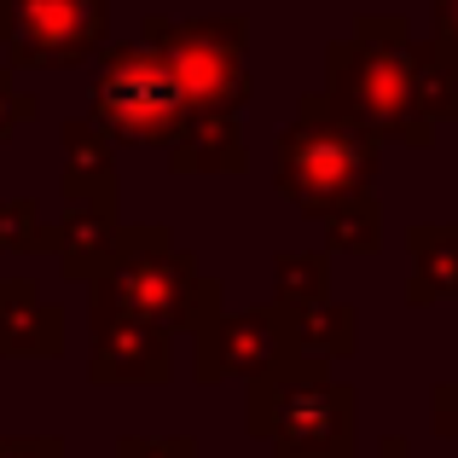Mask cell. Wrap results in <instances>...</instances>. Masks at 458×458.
Listing matches in <instances>:
<instances>
[{"label": "cell", "mask_w": 458, "mask_h": 458, "mask_svg": "<svg viewBox=\"0 0 458 458\" xmlns=\"http://www.w3.org/2000/svg\"><path fill=\"white\" fill-rule=\"evenodd\" d=\"M64 319L35 296L30 279H0V354H53Z\"/></svg>", "instance_id": "obj_13"}, {"label": "cell", "mask_w": 458, "mask_h": 458, "mask_svg": "<svg viewBox=\"0 0 458 458\" xmlns=\"http://www.w3.org/2000/svg\"><path fill=\"white\" fill-rule=\"evenodd\" d=\"M325 99L377 140L436 146L458 111V58L441 41H412L401 18H360L348 41L325 47Z\"/></svg>", "instance_id": "obj_1"}, {"label": "cell", "mask_w": 458, "mask_h": 458, "mask_svg": "<svg viewBox=\"0 0 458 458\" xmlns=\"http://www.w3.org/2000/svg\"><path fill=\"white\" fill-rule=\"evenodd\" d=\"M377 157H383V140L366 123H354L348 111H336L319 88V93H302L291 128L273 146V186L302 215L319 221L331 203L354 198V191H371Z\"/></svg>", "instance_id": "obj_4"}, {"label": "cell", "mask_w": 458, "mask_h": 458, "mask_svg": "<svg viewBox=\"0 0 458 458\" xmlns=\"http://www.w3.org/2000/svg\"><path fill=\"white\" fill-rule=\"evenodd\" d=\"M168 163L180 174H244L250 151H244L238 116H186L180 140L168 146Z\"/></svg>", "instance_id": "obj_11"}, {"label": "cell", "mask_w": 458, "mask_h": 458, "mask_svg": "<svg viewBox=\"0 0 458 458\" xmlns=\"http://www.w3.org/2000/svg\"><path fill=\"white\" fill-rule=\"evenodd\" d=\"M93 313H123L198 336L221 313V279L198 273V261L174 250L163 226H128L116 238L111 267L93 279Z\"/></svg>", "instance_id": "obj_3"}, {"label": "cell", "mask_w": 458, "mask_h": 458, "mask_svg": "<svg viewBox=\"0 0 458 458\" xmlns=\"http://www.w3.org/2000/svg\"><path fill=\"white\" fill-rule=\"evenodd\" d=\"M116 238H123L116 209H93V203H70L64 221L53 226V250L70 279H99L116 256Z\"/></svg>", "instance_id": "obj_12"}, {"label": "cell", "mask_w": 458, "mask_h": 458, "mask_svg": "<svg viewBox=\"0 0 458 458\" xmlns=\"http://www.w3.org/2000/svg\"><path fill=\"white\" fill-rule=\"evenodd\" d=\"M116 458H198V441L191 436H128L123 447H116Z\"/></svg>", "instance_id": "obj_19"}, {"label": "cell", "mask_w": 458, "mask_h": 458, "mask_svg": "<svg viewBox=\"0 0 458 458\" xmlns=\"http://www.w3.org/2000/svg\"><path fill=\"white\" fill-rule=\"evenodd\" d=\"M116 140L99 123H70L64 128V198L70 203H93V209H116V163H111Z\"/></svg>", "instance_id": "obj_10"}, {"label": "cell", "mask_w": 458, "mask_h": 458, "mask_svg": "<svg viewBox=\"0 0 458 458\" xmlns=\"http://www.w3.org/2000/svg\"><path fill=\"white\" fill-rule=\"evenodd\" d=\"M0 458H64V447H58V441L23 436V441H0Z\"/></svg>", "instance_id": "obj_22"}, {"label": "cell", "mask_w": 458, "mask_h": 458, "mask_svg": "<svg viewBox=\"0 0 458 458\" xmlns=\"http://www.w3.org/2000/svg\"><path fill=\"white\" fill-rule=\"evenodd\" d=\"M93 383H168V331L123 313H93Z\"/></svg>", "instance_id": "obj_9"}, {"label": "cell", "mask_w": 458, "mask_h": 458, "mask_svg": "<svg viewBox=\"0 0 458 458\" xmlns=\"http://www.w3.org/2000/svg\"><path fill=\"white\" fill-rule=\"evenodd\" d=\"M429 424H436L441 441H453V447H458V377L429 389Z\"/></svg>", "instance_id": "obj_21"}, {"label": "cell", "mask_w": 458, "mask_h": 458, "mask_svg": "<svg viewBox=\"0 0 458 458\" xmlns=\"http://www.w3.org/2000/svg\"><path fill=\"white\" fill-rule=\"evenodd\" d=\"M244 18H146V47L163 53L191 116H238L250 105Z\"/></svg>", "instance_id": "obj_6"}, {"label": "cell", "mask_w": 458, "mask_h": 458, "mask_svg": "<svg viewBox=\"0 0 458 458\" xmlns=\"http://www.w3.org/2000/svg\"><path fill=\"white\" fill-rule=\"evenodd\" d=\"M88 105H93V123L116 146H163V151L180 140V128L191 116L174 70L163 64L157 47H111L99 58Z\"/></svg>", "instance_id": "obj_5"}, {"label": "cell", "mask_w": 458, "mask_h": 458, "mask_svg": "<svg viewBox=\"0 0 458 458\" xmlns=\"http://www.w3.org/2000/svg\"><path fill=\"white\" fill-rule=\"evenodd\" d=\"M105 0H0V47L23 70H70L105 47Z\"/></svg>", "instance_id": "obj_7"}, {"label": "cell", "mask_w": 458, "mask_h": 458, "mask_svg": "<svg viewBox=\"0 0 458 458\" xmlns=\"http://www.w3.org/2000/svg\"><path fill=\"white\" fill-rule=\"evenodd\" d=\"M412 279H406V302H458V226H412Z\"/></svg>", "instance_id": "obj_14"}, {"label": "cell", "mask_w": 458, "mask_h": 458, "mask_svg": "<svg viewBox=\"0 0 458 458\" xmlns=\"http://www.w3.org/2000/svg\"><path fill=\"white\" fill-rule=\"evenodd\" d=\"M35 111H41V99H35V93H23V88H12V76L0 70V140H6L12 128H23Z\"/></svg>", "instance_id": "obj_20"}, {"label": "cell", "mask_w": 458, "mask_h": 458, "mask_svg": "<svg viewBox=\"0 0 458 458\" xmlns=\"http://www.w3.org/2000/svg\"><path fill=\"white\" fill-rule=\"evenodd\" d=\"M319 226H325V250L331 256H377L383 250V209L371 191H354V198L331 203L319 215Z\"/></svg>", "instance_id": "obj_16"}, {"label": "cell", "mask_w": 458, "mask_h": 458, "mask_svg": "<svg viewBox=\"0 0 458 458\" xmlns=\"http://www.w3.org/2000/svg\"><path fill=\"white\" fill-rule=\"evenodd\" d=\"M366 458H418V453H412V441H401V436H383V441H377V447H371Z\"/></svg>", "instance_id": "obj_24"}, {"label": "cell", "mask_w": 458, "mask_h": 458, "mask_svg": "<svg viewBox=\"0 0 458 458\" xmlns=\"http://www.w3.org/2000/svg\"><path fill=\"white\" fill-rule=\"evenodd\" d=\"M284 331H291L296 354H313V360H348L360 348V325H354V313H348L343 302L291 308V313H284Z\"/></svg>", "instance_id": "obj_15"}, {"label": "cell", "mask_w": 458, "mask_h": 458, "mask_svg": "<svg viewBox=\"0 0 458 458\" xmlns=\"http://www.w3.org/2000/svg\"><path fill=\"white\" fill-rule=\"evenodd\" d=\"M198 383H226V377H261L291 354V331H284L279 308H244V313H215L198 336Z\"/></svg>", "instance_id": "obj_8"}, {"label": "cell", "mask_w": 458, "mask_h": 458, "mask_svg": "<svg viewBox=\"0 0 458 458\" xmlns=\"http://www.w3.org/2000/svg\"><path fill=\"white\" fill-rule=\"evenodd\" d=\"M6 250H53V226L41 221V203L35 198H0V256Z\"/></svg>", "instance_id": "obj_18"}, {"label": "cell", "mask_w": 458, "mask_h": 458, "mask_svg": "<svg viewBox=\"0 0 458 458\" xmlns=\"http://www.w3.org/2000/svg\"><path fill=\"white\" fill-rule=\"evenodd\" d=\"M331 302V250H279L273 256V308Z\"/></svg>", "instance_id": "obj_17"}, {"label": "cell", "mask_w": 458, "mask_h": 458, "mask_svg": "<svg viewBox=\"0 0 458 458\" xmlns=\"http://www.w3.org/2000/svg\"><path fill=\"white\" fill-rule=\"evenodd\" d=\"M244 429L267 441L273 458H354V389L331 377V360L284 354L250 377Z\"/></svg>", "instance_id": "obj_2"}, {"label": "cell", "mask_w": 458, "mask_h": 458, "mask_svg": "<svg viewBox=\"0 0 458 458\" xmlns=\"http://www.w3.org/2000/svg\"><path fill=\"white\" fill-rule=\"evenodd\" d=\"M436 41L458 58V0H436Z\"/></svg>", "instance_id": "obj_23"}, {"label": "cell", "mask_w": 458, "mask_h": 458, "mask_svg": "<svg viewBox=\"0 0 458 458\" xmlns=\"http://www.w3.org/2000/svg\"><path fill=\"white\" fill-rule=\"evenodd\" d=\"M453 128H458V111H453Z\"/></svg>", "instance_id": "obj_25"}]
</instances>
